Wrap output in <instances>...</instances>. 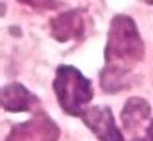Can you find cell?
Listing matches in <instances>:
<instances>
[{
  "label": "cell",
  "mask_w": 153,
  "mask_h": 141,
  "mask_svg": "<svg viewBox=\"0 0 153 141\" xmlns=\"http://www.w3.org/2000/svg\"><path fill=\"white\" fill-rule=\"evenodd\" d=\"M143 57V42L134 20L118 15L111 20L105 47L106 70L127 75Z\"/></svg>",
  "instance_id": "obj_1"
},
{
  "label": "cell",
  "mask_w": 153,
  "mask_h": 141,
  "mask_svg": "<svg viewBox=\"0 0 153 141\" xmlns=\"http://www.w3.org/2000/svg\"><path fill=\"white\" fill-rule=\"evenodd\" d=\"M53 89L60 106L69 115H82L94 97L90 81L71 65H60L56 68Z\"/></svg>",
  "instance_id": "obj_2"
},
{
  "label": "cell",
  "mask_w": 153,
  "mask_h": 141,
  "mask_svg": "<svg viewBox=\"0 0 153 141\" xmlns=\"http://www.w3.org/2000/svg\"><path fill=\"white\" fill-rule=\"evenodd\" d=\"M60 128L44 112H39L29 120L15 125L5 141H56Z\"/></svg>",
  "instance_id": "obj_3"
},
{
  "label": "cell",
  "mask_w": 153,
  "mask_h": 141,
  "mask_svg": "<svg viewBox=\"0 0 153 141\" xmlns=\"http://www.w3.org/2000/svg\"><path fill=\"white\" fill-rule=\"evenodd\" d=\"M85 28H87V15L81 8L60 13L50 21L52 36L60 42L79 39L85 34Z\"/></svg>",
  "instance_id": "obj_4"
},
{
  "label": "cell",
  "mask_w": 153,
  "mask_h": 141,
  "mask_svg": "<svg viewBox=\"0 0 153 141\" xmlns=\"http://www.w3.org/2000/svg\"><path fill=\"white\" fill-rule=\"evenodd\" d=\"M82 120L100 141H124L110 107H90L82 114Z\"/></svg>",
  "instance_id": "obj_5"
},
{
  "label": "cell",
  "mask_w": 153,
  "mask_h": 141,
  "mask_svg": "<svg viewBox=\"0 0 153 141\" xmlns=\"http://www.w3.org/2000/svg\"><path fill=\"white\" fill-rule=\"evenodd\" d=\"M39 104V99L19 83H11L2 89V107L8 112H29Z\"/></svg>",
  "instance_id": "obj_6"
},
{
  "label": "cell",
  "mask_w": 153,
  "mask_h": 141,
  "mask_svg": "<svg viewBox=\"0 0 153 141\" xmlns=\"http://www.w3.org/2000/svg\"><path fill=\"white\" fill-rule=\"evenodd\" d=\"M152 107L150 104L142 97H131L124 104V109L121 110V120L123 125L129 133H135L145 125V122L150 118Z\"/></svg>",
  "instance_id": "obj_7"
},
{
  "label": "cell",
  "mask_w": 153,
  "mask_h": 141,
  "mask_svg": "<svg viewBox=\"0 0 153 141\" xmlns=\"http://www.w3.org/2000/svg\"><path fill=\"white\" fill-rule=\"evenodd\" d=\"M18 2L32 8H39V10H52L58 7V0H18Z\"/></svg>",
  "instance_id": "obj_8"
},
{
  "label": "cell",
  "mask_w": 153,
  "mask_h": 141,
  "mask_svg": "<svg viewBox=\"0 0 153 141\" xmlns=\"http://www.w3.org/2000/svg\"><path fill=\"white\" fill-rule=\"evenodd\" d=\"M147 141H153V120L147 128Z\"/></svg>",
  "instance_id": "obj_9"
},
{
  "label": "cell",
  "mask_w": 153,
  "mask_h": 141,
  "mask_svg": "<svg viewBox=\"0 0 153 141\" xmlns=\"http://www.w3.org/2000/svg\"><path fill=\"white\" fill-rule=\"evenodd\" d=\"M142 2H145V3H150V5H153V0H142Z\"/></svg>",
  "instance_id": "obj_10"
},
{
  "label": "cell",
  "mask_w": 153,
  "mask_h": 141,
  "mask_svg": "<svg viewBox=\"0 0 153 141\" xmlns=\"http://www.w3.org/2000/svg\"><path fill=\"white\" fill-rule=\"evenodd\" d=\"M134 141H143V139H134Z\"/></svg>",
  "instance_id": "obj_11"
}]
</instances>
